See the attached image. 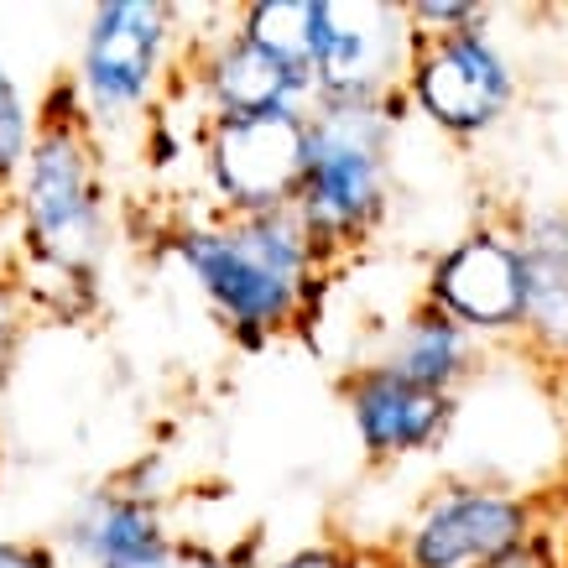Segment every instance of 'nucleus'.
<instances>
[{"label":"nucleus","instance_id":"obj_1","mask_svg":"<svg viewBox=\"0 0 568 568\" xmlns=\"http://www.w3.org/2000/svg\"><path fill=\"white\" fill-rule=\"evenodd\" d=\"M32 152L17 178V261L37 324H89L100 313V272L110 256V178L104 136L89 125L69 73L37 94Z\"/></svg>","mask_w":568,"mask_h":568},{"label":"nucleus","instance_id":"obj_2","mask_svg":"<svg viewBox=\"0 0 568 568\" xmlns=\"http://www.w3.org/2000/svg\"><path fill=\"white\" fill-rule=\"evenodd\" d=\"M173 261L241 349H266L313 318L328 276L293 214H209L173 224Z\"/></svg>","mask_w":568,"mask_h":568},{"label":"nucleus","instance_id":"obj_3","mask_svg":"<svg viewBox=\"0 0 568 568\" xmlns=\"http://www.w3.org/2000/svg\"><path fill=\"white\" fill-rule=\"evenodd\" d=\"M407 100L392 104H313L303 183L293 220L324 272H339L349 256L381 235L396 199V131Z\"/></svg>","mask_w":568,"mask_h":568},{"label":"nucleus","instance_id":"obj_4","mask_svg":"<svg viewBox=\"0 0 568 568\" xmlns=\"http://www.w3.org/2000/svg\"><path fill=\"white\" fill-rule=\"evenodd\" d=\"M183 42V11L168 0H100L69 73L89 125L110 136L121 125L152 121L178 89Z\"/></svg>","mask_w":568,"mask_h":568},{"label":"nucleus","instance_id":"obj_5","mask_svg":"<svg viewBox=\"0 0 568 568\" xmlns=\"http://www.w3.org/2000/svg\"><path fill=\"white\" fill-rule=\"evenodd\" d=\"M517 94L521 73L511 52L490 37V27L413 42L402 100H407V115H423L438 136L459 141V146L485 141L517 110Z\"/></svg>","mask_w":568,"mask_h":568},{"label":"nucleus","instance_id":"obj_6","mask_svg":"<svg viewBox=\"0 0 568 568\" xmlns=\"http://www.w3.org/2000/svg\"><path fill=\"white\" fill-rule=\"evenodd\" d=\"M552 521V500L496 480L438 485L386 548L392 568H485Z\"/></svg>","mask_w":568,"mask_h":568},{"label":"nucleus","instance_id":"obj_7","mask_svg":"<svg viewBox=\"0 0 568 568\" xmlns=\"http://www.w3.org/2000/svg\"><path fill=\"white\" fill-rule=\"evenodd\" d=\"M199 173L214 214H293L308 152V110L245 115V121H199Z\"/></svg>","mask_w":568,"mask_h":568},{"label":"nucleus","instance_id":"obj_8","mask_svg":"<svg viewBox=\"0 0 568 568\" xmlns=\"http://www.w3.org/2000/svg\"><path fill=\"white\" fill-rule=\"evenodd\" d=\"M402 0H313V104H392L413 63Z\"/></svg>","mask_w":568,"mask_h":568},{"label":"nucleus","instance_id":"obj_9","mask_svg":"<svg viewBox=\"0 0 568 568\" xmlns=\"http://www.w3.org/2000/svg\"><path fill=\"white\" fill-rule=\"evenodd\" d=\"M417 297L448 313L485 349L517 345L521 313H527V276H521V245L511 230V214L469 224L459 241H448L428 261Z\"/></svg>","mask_w":568,"mask_h":568},{"label":"nucleus","instance_id":"obj_10","mask_svg":"<svg viewBox=\"0 0 568 568\" xmlns=\"http://www.w3.org/2000/svg\"><path fill=\"white\" fill-rule=\"evenodd\" d=\"M173 94L178 100L193 94L199 121H245V115L313 110L308 73L256 48L235 21H224L214 32H189Z\"/></svg>","mask_w":568,"mask_h":568},{"label":"nucleus","instance_id":"obj_11","mask_svg":"<svg viewBox=\"0 0 568 568\" xmlns=\"http://www.w3.org/2000/svg\"><path fill=\"white\" fill-rule=\"evenodd\" d=\"M334 392H339V407L349 413L355 444H361L371 469H396L417 454L444 448V438L459 423V396L423 392L376 361L345 365L334 376Z\"/></svg>","mask_w":568,"mask_h":568},{"label":"nucleus","instance_id":"obj_12","mask_svg":"<svg viewBox=\"0 0 568 568\" xmlns=\"http://www.w3.org/2000/svg\"><path fill=\"white\" fill-rule=\"evenodd\" d=\"M173 537L178 532L168 527L162 490L131 480V475H115L104 485H89L63 511L48 542L63 568H141Z\"/></svg>","mask_w":568,"mask_h":568},{"label":"nucleus","instance_id":"obj_13","mask_svg":"<svg viewBox=\"0 0 568 568\" xmlns=\"http://www.w3.org/2000/svg\"><path fill=\"white\" fill-rule=\"evenodd\" d=\"M527 276L517 349L548 376L568 365V204H532L511 214Z\"/></svg>","mask_w":568,"mask_h":568},{"label":"nucleus","instance_id":"obj_14","mask_svg":"<svg viewBox=\"0 0 568 568\" xmlns=\"http://www.w3.org/2000/svg\"><path fill=\"white\" fill-rule=\"evenodd\" d=\"M376 365H386L392 376L413 381V386H423V392L459 396L469 381L480 376L485 345L475 339V334H465L448 313H438L433 303L417 297L413 308L396 318L392 334H386Z\"/></svg>","mask_w":568,"mask_h":568},{"label":"nucleus","instance_id":"obj_15","mask_svg":"<svg viewBox=\"0 0 568 568\" xmlns=\"http://www.w3.org/2000/svg\"><path fill=\"white\" fill-rule=\"evenodd\" d=\"M230 21H235L256 48H266L272 58H282V63H293V69L308 73L313 0H251L241 11H230Z\"/></svg>","mask_w":568,"mask_h":568},{"label":"nucleus","instance_id":"obj_16","mask_svg":"<svg viewBox=\"0 0 568 568\" xmlns=\"http://www.w3.org/2000/svg\"><path fill=\"white\" fill-rule=\"evenodd\" d=\"M32 125H37L32 94L21 89V79L0 58V224L17 214V178L27 152H32Z\"/></svg>","mask_w":568,"mask_h":568},{"label":"nucleus","instance_id":"obj_17","mask_svg":"<svg viewBox=\"0 0 568 568\" xmlns=\"http://www.w3.org/2000/svg\"><path fill=\"white\" fill-rule=\"evenodd\" d=\"M32 328H37V313L27 287H21L17 261L0 256V396L11 392V381H17L21 355L32 345Z\"/></svg>","mask_w":568,"mask_h":568},{"label":"nucleus","instance_id":"obj_18","mask_svg":"<svg viewBox=\"0 0 568 568\" xmlns=\"http://www.w3.org/2000/svg\"><path fill=\"white\" fill-rule=\"evenodd\" d=\"M261 564H266L261 558V532H245V542H230V548H214L204 537H173L141 568H261Z\"/></svg>","mask_w":568,"mask_h":568},{"label":"nucleus","instance_id":"obj_19","mask_svg":"<svg viewBox=\"0 0 568 568\" xmlns=\"http://www.w3.org/2000/svg\"><path fill=\"white\" fill-rule=\"evenodd\" d=\"M407 27L413 37H448V32H469V27H490V6L475 0H402Z\"/></svg>","mask_w":568,"mask_h":568},{"label":"nucleus","instance_id":"obj_20","mask_svg":"<svg viewBox=\"0 0 568 568\" xmlns=\"http://www.w3.org/2000/svg\"><path fill=\"white\" fill-rule=\"evenodd\" d=\"M261 568H386V552H371L361 542H345V537H318V542H303L282 558H266Z\"/></svg>","mask_w":568,"mask_h":568},{"label":"nucleus","instance_id":"obj_21","mask_svg":"<svg viewBox=\"0 0 568 568\" xmlns=\"http://www.w3.org/2000/svg\"><path fill=\"white\" fill-rule=\"evenodd\" d=\"M485 568H564V542H558V527H537L532 537H521L517 548H506L500 558H490Z\"/></svg>","mask_w":568,"mask_h":568},{"label":"nucleus","instance_id":"obj_22","mask_svg":"<svg viewBox=\"0 0 568 568\" xmlns=\"http://www.w3.org/2000/svg\"><path fill=\"white\" fill-rule=\"evenodd\" d=\"M0 568H63L48 537H0Z\"/></svg>","mask_w":568,"mask_h":568},{"label":"nucleus","instance_id":"obj_23","mask_svg":"<svg viewBox=\"0 0 568 568\" xmlns=\"http://www.w3.org/2000/svg\"><path fill=\"white\" fill-rule=\"evenodd\" d=\"M552 381H558V396H564V407H568V365H564V371H558Z\"/></svg>","mask_w":568,"mask_h":568},{"label":"nucleus","instance_id":"obj_24","mask_svg":"<svg viewBox=\"0 0 568 568\" xmlns=\"http://www.w3.org/2000/svg\"><path fill=\"white\" fill-rule=\"evenodd\" d=\"M0 475H6V444H0Z\"/></svg>","mask_w":568,"mask_h":568},{"label":"nucleus","instance_id":"obj_25","mask_svg":"<svg viewBox=\"0 0 568 568\" xmlns=\"http://www.w3.org/2000/svg\"><path fill=\"white\" fill-rule=\"evenodd\" d=\"M386 568H392V564H386Z\"/></svg>","mask_w":568,"mask_h":568}]
</instances>
